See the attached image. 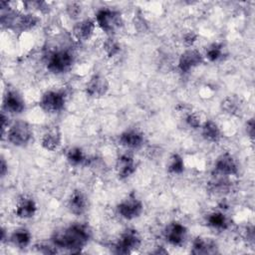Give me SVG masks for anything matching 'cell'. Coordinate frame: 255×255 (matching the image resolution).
Here are the masks:
<instances>
[{
	"instance_id": "6da1fadb",
	"label": "cell",
	"mask_w": 255,
	"mask_h": 255,
	"mask_svg": "<svg viewBox=\"0 0 255 255\" xmlns=\"http://www.w3.org/2000/svg\"><path fill=\"white\" fill-rule=\"evenodd\" d=\"M90 236V230L86 225L72 224L61 231L55 232L52 236V242L59 248L76 253L85 247Z\"/></svg>"
},
{
	"instance_id": "7a4b0ae2",
	"label": "cell",
	"mask_w": 255,
	"mask_h": 255,
	"mask_svg": "<svg viewBox=\"0 0 255 255\" xmlns=\"http://www.w3.org/2000/svg\"><path fill=\"white\" fill-rule=\"evenodd\" d=\"M96 20L100 28L107 34L113 35L123 26V17L119 11L108 8L101 9L96 14Z\"/></svg>"
},
{
	"instance_id": "3957f363",
	"label": "cell",
	"mask_w": 255,
	"mask_h": 255,
	"mask_svg": "<svg viewBox=\"0 0 255 255\" xmlns=\"http://www.w3.org/2000/svg\"><path fill=\"white\" fill-rule=\"evenodd\" d=\"M33 130L30 125L24 121L15 122L7 131V139L16 146H24L30 142Z\"/></svg>"
},
{
	"instance_id": "277c9868",
	"label": "cell",
	"mask_w": 255,
	"mask_h": 255,
	"mask_svg": "<svg viewBox=\"0 0 255 255\" xmlns=\"http://www.w3.org/2000/svg\"><path fill=\"white\" fill-rule=\"evenodd\" d=\"M73 62V55L69 51H56L50 55L47 63V69L54 74L66 73L72 67Z\"/></svg>"
},
{
	"instance_id": "5b68a950",
	"label": "cell",
	"mask_w": 255,
	"mask_h": 255,
	"mask_svg": "<svg viewBox=\"0 0 255 255\" xmlns=\"http://www.w3.org/2000/svg\"><path fill=\"white\" fill-rule=\"evenodd\" d=\"M140 245V236L134 229H127L116 244V252L119 254H128L136 250Z\"/></svg>"
},
{
	"instance_id": "8992f818",
	"label": "cell",
	"mask_w": 255,
	"mask_h": 255,
	"mask_svg": "<svg viewBox=\"0 0 255 255\" xmlns=\"http://www.w3.org/2000/svg\"><path fill=\"white\" fill-rule=\"evenodd\" d=\"M65 103L66 100L63 93L48 91L42 96L39 105L41 109L47 113H57L64 109Z\"/></svg>"
},
{
	"instance_id": "52a82bcc",
	"label": "cell",
	"mask_w": 255,
	"mask_h": 255,
	"mask_svg": "<svg viewBox=\"0 0 255 255\" xmlns=\"http://www.w3.org/2000/svg\"><path fill=\"white\" fill-rule=\"evenodd\" d=\"M143 206L140 200H138L134 195L130 194L126 199H124L118 205L119 214L126 219H133L138 217L142 212Z\"/></svg>"
},
{
	"instance_id": "ba28073f",
	"label": "cell",
	"mask_w": 255,
	"mask_h": 255,
	"mask_svg": "<svg viewBox=\"0 0 255 255\" xmlns=\"http://www.w3.org/2000/svg\"><path fill=\"white\" fill-rule=\"evenodd\" d=\"M109 82L102 75H94L86 84V94L90 98H101L105 96L109 90Z\"/></svg>"
},
{
	"instance_id": "9c48e42d",
	"label": "cell",
	"mask_w": 255,
	"mask_h": 255,
	"mask_svg": "<svg viewBox=\"0 0 255 255\" xmlns=\"http://www.w3.org/2000/svg\"><path fill=\"white\" fill-rule=\"evenodd\" d=\"M187 230L185 226L178 222L169 223L164 229V237L168 243L174 246L181 245L186 238Z\"/></svg>"
},
{
	"instance_id": "30bf717a",
	"label": "cell",
	"mask_w": 255,
	"mask_h": 255,
	"mask_svg": "<svg viewBox=\"0 0 255 255\" xmlns=\"http://www.w3.org/2000/svg\"><path fill=\"white\" fill-rule=\"evenodd\" d=\"M215 170L222 175H235L238 172V166L233 156L230 153L225 152L217 158L215 162Z\"/></svg>"
},
{
	"instance_id": "8fae6325",
	"label": "cell",
	"mask_w": 255,
	"mask_h": 255,
	"mask_svg": "<svg viewBox=\"0 0 255 255\" xmlns=\"http://www.w3.org/2000/svg\"><path fill=\"white\" fill-rule=\"evenodd\" d=\"M202 63V55L193 49L186 50L181 54L178 61V68L181 72L186 73L192 68L200 65Z\"/></svg>"
},
{
	"instance_id": "7c38bea8",
	"label": "cell",
	"mask_w": 255,
	"mask_h": 255,
	"mask_svg": "<svg viewBox=\"0 0 255 255\" xmlns=\"http://www.w3.org/2000/svg\"><path fill=\"white\" fill-rule=\"evenodd\" d=\"M3 109L7 113L21 114L25 109V104L18 93L15 91H7L3 100Z\"/></svg>"
},
{
	"instance_id": "4fadbf2b",
	"label": "cell",
	"mask_w": 255,
	"mask_h": 255,
	"mask_svg": "<svg viewBox=\"0 0 255 255\" xmlns=\"http://www.w3.org/2000/svg\"><path fill=\"white\" fill-rule=\"evenodd\" d=\"M36 210H37V205L34 199L28 196H22L17 202L15 214L20 218L26 219V218L33 217L36 213Z\"/></svg>"
},
{
	"instance_id": "5bb4252c",
	"label": "cell",
	"mask_w": 255,
	"mask_h": 255,
	"mask_svg": "<svg viewBox=\"0 0 255 255\" xmlns=\"http://www.w3.org/2000/svg\"><path fill=\"white\" fill-rule=\"evenodd\" d=\"M135 163L133 158L128 154H123L117 159L116 169L121 179L128 178L135 171Z\"/></svg>"
},
{
	"instance_id": "9a60e30c",
	"label": "cell",
	"mask_w": 255,
	"mask_h": 255,
	"mask_svg": "<svg viewBox=\"0 0 255 255\" xmlns=\"http://www.w3.org/2000/svg\"><path fill=\"white\" fill-rule=\"evenodd\" d=\"M88 201L86 195L81 190H75L68 201L69 210L75 215H81L86 212Z\"/></svg>"
},
{
	"instance_id": "2e32d148",
	"label": "cell",
	"mask_w": 255,
	"mask_h": 255,
	"mask_svg": "<svg viewBox=\"0 0 255 255\" xmlns=\"http://www.w3.org/2000/svg\"><path fill=\"white\" fill-rule=\"evenodd\" d=\"M95 30V22L91 19H85L75 24L73 27V35L78 41L89 40Z\"/></svg>"
},
{
	"instance_id": "e0dca14e",
	"label": "cell",
	"mask_w": 255,
	"mask_h": 255,
	"mask_svg": "<svg viewBox=\"0 0 255 255\" xmlns=\"http://www.w3.org/2000/svg\"><path fill=\"white\" fill-rule=\"evenodd\" d=\"M192 254H214L217 253V245L211 238L197 237L192 244Z\"/></svg>"
},
{
	"instance_id": "ac0fdd59",
	"label": "cell",
	"mask_w": 255,
	"mask_h": 255,
	"mask_svg": "<svg viewBox=\"0 0 255 255\" xmlns=\"http://www.w3.org/2000/svg\"><path fill=\"white\" fill-rule=\"evenodd\" d=\"M60 144H61V132L57 127L47 130L41 138V145L46 150H50V151L55 150L60 146Z\"/></svg>"
},
{
	"instance_id": "d6986e66",
	"label": "cell",
	"mask_w": 255,
	"mask_h": 255,
	"mask_svg": "<svg viewBox=\"0 0 255 255\" xmlns=\"http://www.w3.org/2000/svg\"><path fill=\"white\" fill-rule=\"evenodd\" d=\"M120 142L124 146L136 148L143 143V135L136 130H128L121 134Z\"/></svg>"
},
{
	"instance_id": "ffe728a7",
	"label": "cell",
	"mask_w": 255,
	"mask_h": 255,
	"mask_svg": "<svg viewBox=\"0 0 255 255\" xmlns=\"http://www.w3.org/2000/svg\"><path fill=\"white\" fill-rule=\"evenodd\" d=\"M220 129L218 126L212 122V121H207L203 124L202 126V135L206 140L215 142L218 141L220 138Z\"/></svg>"
},
{
	"instance_id": "44dd1931",
	"label": "cell",
	"mask_w": 255,
	"mask_h": 255,
	"mask_svg": "<svg viewBox=\"0 0 255 255\" xmlns=\"http://www.w3.org/2000/svg\"><path fill=\"white\" fill-rule=\"evenodd\" d=\"M11 241L15 246L19 248H24L28 246L31 241V233L24 228L17 229L12 233Z\"/></svg>"
},
{
	"instance_id": "7402d4cb",
	"label": "cell",
	"mask_w": 255,
	"mask_h": 255,
	"mask_svg": "<svg viewBox=\"0 0 255 255\" xmlns=\"http://www.w3.org/2000/svg\"><path fill=\"white\" fill-rule=\"evenodd\" d=\"M240 100L235 96H228L221 103L222 111L230 115H237L238 111H240Z\"/></svg>"
},
{
	"instance_id": "603a6c76",
	"label": "cell",
	"mask_w": 255,
	"mask_h": 255,
	"mask_svg": "<svg viewBox=\"0 0 255 255\" xmlns=\"http://www.w3.org/2000/svg\"><path fill=\"white\" fill-rule=\"evenodd\" d=\"M208 225L216 229H226L228 227V220L221 212H213L207 217Z\"/></svg>"
},
{
	"instance_id": "cb8c5ba5",
	"label": "cell",
	"mask_w": 255,
	"mask_h": 255,
	"mask_svg": "<svg viewBox=\"0 0 255 255\" xmlns=\"http://www.w3.org/2000/svg\"><path fill=\"white\" fill-rule=\"evenodd\" d=\"M183 170H184V162L182 157L177 153H173L170 157L168 172L173 174H180L183 172Z\"/></svg>"
},
{
	"instance_id": "d4e9b609",
	"label": "cell",
	"mask_w": 255,
	"mask_h": 255,
	"mask_svg": "<svg viewBox=\"0 0 255 255\" xmlns=\"http://www.w3.org/2000/svg\"><path fill=\"white\" fill-rule=\"evenodd\" d=\"M67 159L68 161L73 165H79L82 164L86 157L84 155V152L79 147H72L67 152Z\"/></svg>"
},
{
	"instance_id": "484cf974",
	"label": "cell",
	"mask_w": 255,
	"mask_h": 255,
	"mask_svg": "<svg viewBox=\"0 0 255 255\" xmlns=\"http://www.w3.org/2000/svg\"><path fill=\"white\" fill-rule=\"evenodd\" d=\"M205 55L210 62H216L223 55V46L221 44L214 43L207 48Z\"/></svg>"
},
{
	"instance_id": "4316f807",
	"label": "cell",
	"mask_w": 255,
	"mask_h": 255,
	"mask_svg": "<svg viewBox=\"0 0 255 255\" xmlns=\"http://www.w3.org/2000/svg\"><path fill=\"white\" fill-rule=\"evenodd\" d=\"M103 49L109 57H114L121 51V46L116 39L110 37L105 41L103 45Z\"/></svg>"
},
{
	"instance_id": "83f0119b",
	"label": "cell",
	"mask_w": 255,
	"mask_h": 255,
	"mask_svg": "<svg viewBox=\"0 0 255 255\" xmlns=\"http://www.w3.org/2000/svg\"><path fill=\"white\" fill-rule=\"evenodd\" d=\"M81 11H82V8L79 3L72 2L67 5V13L71 18H74V19L77 18L81 14Z\"/></svg>"
},
{
	"instance_id": "f1b7e54d",
	"label": "cell",
	"mask_w": 255,
	"mask_h": 255,
	"mask_svg": "<svg viewBox=\"0 0 255 255\" xmlns=\"http://www.w3.org/2000/svg\"><path fill=\"white\" fill-rule=\"evenodd\" d=\"M185 121H186V124L189 127H191V128H198L200 126V119H199V117L196 114H193V113L192 114L191 113L188 114L186 119H185Z\"/></svg>"
},
{
	"instance_id": "f546056e",
	"label": "cell",
	"mask_w": 255,
	"mask_h": 255,
	"mask_svg": "<svg viewBox=\"0 0 255 255\" xmlns=\"http://www.w3.org/2000/svg\"><path fill=\"white\" fill-rule=\"evenodd\" d=\"M196 39H197V35H196L194 32L190 31V32H187V33L184 34L182 41H183V43H184L185 46L190 47V46H192V45L194 44V42L196 41Z\"/></svg>"
},
{
	"instance_id": "4dcf8cb0",
	"label": "cell",
	"mask_w": 255,
	"mask_h": 255,
	"mask_svg": "<svg viewBox=\"0 0 255 255\" xmlns=\"http://www.w3.org/2000/svg\"><path fill=\"white\" fill-rule=\"evenodd\" d=\"M254 119H250L246 124V131L251 138L254 136Z\"/></svg>"
},
{
	"instance_id": "1f68e13d",
	"label": "cell",
	"mask_w": 255,
	"mask_h": 255,
	"mask_svg": "<svg viewBox=\"0 0 255 255\" xmlns=\"http://www.w3.org/2000/svg\"><path fill=\"white\" fill-rule=\"evenodd\" d=\"M8 170V165L5 161L4 158H1V165H0V172H1V176H4L6 174Z\"/></svg>"
}]
</instances>
